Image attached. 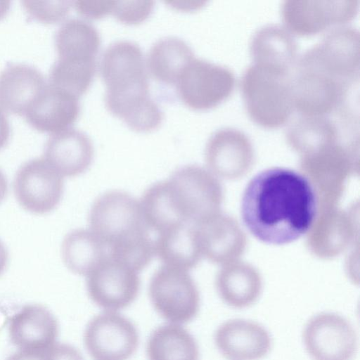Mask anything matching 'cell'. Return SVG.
<instances>
[{"instance_id": "29", "label": "cell", "mask_w": 360, "mask_h": 360, "mask_svg": "<svg viewBox=\"0 0 360 360\" xmlns=\"http://www.w3.org/2000/svg\"><path fill=\"white\" fill-rule=\"evenodd\" d=\"M46 360H84L79 351L71 345L55 343L46 351Z\"/></svg>"}, {"instance_id": "15", "label": "cell", "mask_w": 360, "mask_h": 360, "mask_svg": "<svg viewBox=\"0 0 360 360\" xmlns=\"http://www.w3.org/2000/svg\"><path fill=\"white\" fill-rule=\"evenodd\" d=\"M79 111V96L47 83L24 115L34 128L52 134L70 127Z\"/></svg>"}, {"instance_id": "10", "label": "cell", "mask_w": 360, "mask_h": 360, "mask_svg": "<svg viewBox=\"0 0 360 360\" xmlns=\"http://www.w3.org/2000/svg\"><path fill=\"white\" fill-rule=\"evenodd\" d=\"M91 301L103 311H119L131 304L141 287L139 272L108 256L86 276Z\"/></svg>"}, {"instance_id": "12", "label": "cell", "mask_w": 360, "mask_h": 360, "mask_svg": "<svg viewBox=\"0 0 360 360\" xmlns=\"http://www.w3.org/2000/svg\"><path fill=\"white\" fill-rule=\"evenodd\" d=\"M214 343L228 360H259L270 352L271 338L261 324L244 319L221 323L214 333Z\"/></svg>"}, {"instance_id": "1", "label": "cell", "mask_w": 360, "mask_h": 360, "mask_svg": "<svg viewBox=\"0 0 360 360\" xmlns=\"http://www.w3.org/2000/svg\"><path fill=\"white\" fill-rule=\"evenodd\" d=\"M318 212L315 189L295 170L273 167L256 174L245 189L242 219L259 240L271 245L292 243L306 234Z\"/></svg>"}, {"instance_id": "23", "label": "cell", "mask_w": 360, "mask_h": 360, "mask_svg": "<svg viewBox=\"0 0 360 360\" xmlns=\"http://www.w3.org/2000/svg\"><path fill=\"white\" fill-rule=\"evenodd\" d=\"M144 222L158 233L188 224L176 206L167 181L150 185L139 201Z\"/></svg>"}, {"instance_id": "25", "label": "cell", "mask_w": 360, "mask_h": 360, "mask_svg": "<svg viewBox=\"0 0 360 360\" xmlns=\"http://www.w3.org/2000/svg\"><path fill=\"white\" fill-rule=\"evenodd\" d=\"M96 69V58L58 56L50 68L49 83L79 97L91 85Z\"/></svg>"}, {"instance_id": "35", "label": "cell", "mask_w": 360, "mask_h": 360, "mask_svg": "<svg viewBox=\"0 0 360 360\" xmlns=\"http://www.w3.org/2000/svg\"><path fill=\"white\" fill-rule=\"evenodd\" d=\"M10 7V0H0V19L7 13Z\"/></svg>"}, {"instance_id": "8", "label": "cell", "mask_w": 360, "mask_h": 360, "mask_svg": "<svg viewBox=\"0 0 360 360\" xmlns=\"http://www.w3.org/2000/svg\"><path fill=\"white\" fill-rule=\"evenodd\" d=\"M302 338L313 360H352L357 350L353 326L334 312H321L310 318L304 327Z\"/></svg>"}, {"instance_id": "28", "label": "cell", "mask_w": 360, "mask_h": 360, "mask_svg": "<svg viewBox=\"0 0 360 360\" xmlns=\"http://www.w3.org/2000/svg\"><path fill=\"white\" fill-rule=\"evenodd\" d=\"M115 1H73V6L81 15L91 19H98L112 13Z\"/></svg>"}, {"instance_id": "20", "label": "cell", "mask_w": 360, "mask_h": 360, "mask_svg": "<svg viewBox=\"0 0 360 360\" xmlns=\"http://www.w3.org/2000/svg\"><path fill=\"white\" fill-rule=\"evenodd\" d=\"M191 46L177 37H165L150 48L146 65L150 74L158 81L176 84L186 65L194 58Z\"/></svg>"}, {"instance_id": "7", "label": "cell", "mask_w": 360, "mask_h": 360, "mask_svg": "<svg viewBox=\"0 0 360 360\" xmlns=\"http://www.w3.org/2000/svg\"><path fill=\"white\" fill-rule=\"evenodd\" d=\"M83 341L94 360H128L138 348L139 335L127 317L119 311H103L89 321Z\"/></svg>"}, {"instance_id": "3", "label": "cell", "mask_w": 360, "mask_h": 360, "mask_svg": "<svg viewBox=\"0 0 360 360\" xmlns=\"http://www.w3.org/2000/svg\"><path fill=\"white\" fill-rule=\"evenodd\" d=\"M90 230L114 249L149 235L139 201L120 190H111L94 201L88 217Z\"/></svg>"}, {"instance_id": "14", "label": "cell", "mask_w": 360, "mask_h": 360, "mask_svg": "<svg viewBox=\"0 0 360 360\" xmlns=\"http://www.w3.org/2000/svg\"><path fill=\"white\" fill-rule=\"evenodd\" d=\"M94 155L90 137L84 131L70 127L50 134L42 157L63 177H73L89 169Z\"/></svg>"}, {"instance_id": "11", "label": "cell", "mask_w": 360, "mask_h": 360, "mask_svg": "<svg viewBox=\"0 0 360 360\" xmlns=\"http://www.w3.org/2000/svg\"><path fill=\"white\" fill-rule=\"evenodd\" d=\"M358 3L356 0H286L281 11L289 32L309 36L353 19Z\"/></svg>"}, {"instance_id": "26", "label": "cell", "mask_w": 360, "mask_h": 360, "mask_svg": "<svg viewBox=\"0 0 360 360\" xmlns=\"http://www.w3.org/2000/svg\"><path fill=\"white\" fill-rule=\"evenodd\" d=\"M26 11L35 19L48 23L62 20L73 6L67 0H22Z\"/></svg>"}, {"instance_id": "30", "label": "cell", "mask_w": 360, "mask_h": 360, "mask_svg": "<svg viewBox=\"0 0 360 360\" xmlns=\"http://www.w3.org/2000/svg\"><path fill=\"white\" fill-rule=\"evenodd\" d=\"M11 133L8 117L4 110L0 107V149L8 142Z\"/></svg>"}, {"instance_id": "9", "label": "cell", "mask_w": 360, "mask_h": 360, "mask_svg": "<svg viewBox=\"0 0 360 360\" xmlns=\"http://www.w3.org/2000/svg\"><path fill=\"white\" fill-rule=\"evenodd\" d=\"M13 191L20 205L36 214L53 210L63 195V177L43 157L25 162L18 170Z\"/></svg>"}, {"instance_id": "19", "label": "cell", "mask_w": 360, "mask_h": 360, "mask_svg": "<svg viewBox=\"0 0 360 360\" xmlns=\"http://www.w3.org/2000/svg\"><path fill=\"white\" fill-rule=\"evenodd\" d=\"M61 254L70 271L86 276L108 257V250L91 230L77 229L65 236Z\"/></svg>"}, {"instance_id": "33", "label": "cell", "mask_w": 360, "mask_h": 360, "mask_svg": "<svg viewBox=\"0 0 360 360\" xmlns=\"http://www.w3.org/2000/svg\"><path fill=\"white\" fill-rule=\"evenodd\" d=\"M8 186L7 179L2 171L0 170V203L6 198L8 193Z\"/></svg>"}, {"instance_id": "6", "label": "cell", "mask_w": 360, "mask_h": 360, "mask_svg": "<svg viewBox=\"0 0 360 360\" xmlns=\"http://www.w3.org/2000/svg\"><path fill=\"white\" fill-rule=\"evenodd\" d=\"M235 82L234 74L229 68L194 57L182 70L176 86L186 105L206 110L228 98Z\"/></svg>"}, {"instance_id": "21", "label": "cell", "mask_w": 360, "mask_h": 360, "mask_svg": "<svg viewBox=\"0 0 360 360\" xmlns=\"http://www.w3.org/2000/svg\"><path fill=\"white\" fill-rule=\"evenodd\" d=\"M155 253L164 265L187 271L198 263L199 245L195 230L184 224L158 233Z\"/></svg>"}, {"instance_id": "31", "label": "cell", "mask_w": 360, "mask_h": 360, "mask_svg": "<svg viewBox=\"0 0 360 360\" xmlns=\"http://www.w3.org/2000/svg\"><path fill=\"white\" fill-rule=\"evenodd\" d=\"M46 351L27 352L18 350L10 355L6 360H46Z\"/></svg>"}, {"instance_id": "22", "label": "cell", "mask_w": 360, "mask_h": 360, "mask_svg": "<svg viewBox=\"0 0 360 360\" xmlns=\"http://www.w3.org/2000/svg\"><path fill=\"white\" fill-rule=\"evenodd\" d=\"M297 44L290 32L281 25L263 26L252 36L250 53L253 61L266 62L294 68Z\"/></svg>"}, {"instance_id": "4", "label": "cell", "mask_w": 360, "mask_h": 360, "mask_svg": "<svg viewBox=\"0 0 360 360\" xmlns=\"http://www.w3.org/2000/svg\"><path fill=\"white\" fill-rule=\"evenodd\" d=\"M141 47L130 40H117L103 51L100 71L106 86L105 102L131 99L149 93V82Z\"/></svg>"}, {"instance_id": "5", "label": "cell", "mask_w": 360, "mask_h": 360, "mask_svg": "<svg viewBox=\"0 0 360 360\" xmlns=\"http://www.w3.org/2000/svg\"><path fill=\"white\" fill-rule=\"evenodd\" d=\"M148 295L154 309L168 323L184 325L200 308L199 292L187 271L162 265L152 275Z\"/></svg>"}, {"instance_id": "24", "label": "cell", "mask_w": 360, "mask_h": 360, "mask_svg": "<svg viewBox=\"0 0 360 360\" xmlns=\"http://www.w3.org/2000/svg\"><path fill=\"white\" fill-rule=\"evenodd\" d=\"M58 56L96 58L101 46V36L89 22L77 18L64 21L54 37Z\"/></svg>"}, {"instance_id": "27", "label": "cell", "mask_w": 360, "mask_h": 360, "mask_svg": "<svg viewBox=\"0 0 360 360\" xmlns=\"http://www.w3.org/2000/svg\"><path fill=\"white\" fill-rule=\"evenodd\" d=\"M154 8L153 1H115L112 14L121 22L139 23L146 20Z\"/></svg>"}, {"instance_id": "34", "label": "cell", "mask_w": 360, "mask_h": 360, "mask_svg": "<svg viewBox=\"0 0 360 360\" xmlns=\"http://www.w3.org/2000/svg\"><path fill=\"white\" fill-rule=\"evenodd\" d=\"M8 255L6 248H5L3 243L0 240V275L4 271L7 262H8Z\"/></svg>"}, {"instance_id": "2", "label": "cell", "mask_w": 360, "mask_h": 360, "mask_svg": "<svg viewBox=\"0 0 360 360\" xmlns=\"http://www.w3.org/2000/svg\"><path fill=\"white\" fill-rule=\"evenodd\" d=\"M294 68L253 61L243 74L240 89L250 117L267 128L278 127L289 119L294 108Z\"/></svg>"}, {"instance_id": "32", "label": "cell", "mask_w": 360, "mask_h": 360, "mask_svg": "<svg viewBox=\"0 0 360 360\" xmlns=\"http://www.w3.org/2000/svg\"><path fill=\"white\" fill-rule=\"evenodd\" d=\"M171 7L181 11H191L202 7L205 1H167Z\"/></svg>"}, {"instance_id": "16", "label": "cell", "mask_w": 360, "mask_h": 360, "mask_svg": "<svg viewBox=\"0 0 360 360\" xmlns=\"http://www.w3.org/2000/svg\"><path fill=\"white\" fill-rule=\"evenodd\" d=\"M174 202L188 223L202 217L212 200V181L200 167L184 165L167 180Z\"/></svg>"}, {"instance_id": "17", "label": "cell", "mask_w": 360, "mask_h": 360, "mask_svg": "<svg viewBox=\"0 0 360 360\" xmlns=\"http://www.w3.org/2000/svg\"><path fill=\"white\" fill-rule=\"evenodd\" d=\"M46 84L37 68L24 63H10L0 72V107L24 115Z\"/></svg>"}, {"instance_id": "18", "label": "cell", "mask_w": 360, "mask_h": 360, "mask_svg": "<svg viewBox=\"0 0 360 360\" xmlns=\"http://www.w3.org/2000/svg\"><path fill=\"white\" fill-rule=\"evenodd\" d=\"M148 360H199L193 335L182 325L165 323L155 328L146 342Z\"/></svg>"}, {"instance_id": "13", "label": "cell", "mask_w": 360, "mask_h": 360, "mask_svg": "<svg viewBox=\"0 0 360 360\" xmlns=\"http://www.w3.org/2000/svg\"><path fill=\"white\" fill-rule=\"evenodd\" d=\"M58 323L44 306L28 304L14 313L8 322V335L18 350L44 352L56 343Z\"/></svg>"}]
</instances>
